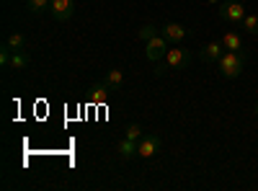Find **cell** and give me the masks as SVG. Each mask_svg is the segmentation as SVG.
<instances>
[{
  "label": "cell",
  "mask_w": 258,
  "mask_h": 191,
  "mask_svg": "<svg viewBox=\"0 0 258 191\" xmlns=\"http://www.w3.org/2000/svg\"><path fill=\"white\" fill-rule=\"evenodd\" d=\"M217 65H220V75L232 80V78H238L243 73V65H245V52H225L220 59H217Z\"/></svg>",
  "instance_id": "6da1fadb"
},
{
  "label": "cell",
  "mask_w": 258,
  "mask_h": 191,
  "mask_svg": "<svg viewBox=\"0 0 258 191\" xmlns=\"http://www.w3.org/2000/svg\"><path fill=\"white\" fill-rule=\"evenodd\" d=\"M220 18L227 21V24H240V21L245 18L243 3H238V0H227V3H222L220 6Z\"/></svg>",
  "instance_id": "7a4b0ae2"
},
{
  "label": "cell",
  "mask_w": 258,
  "mask_h": 191,
  "mask_svg": "<svg viewBox=\"0 0 258 191\" xmlns=\"http://www.w3.org/2000/svg\"><path fill=\"white\" fill-rule=\"evenodd\" d=\"M163 59L168 62V68H173V70H186V68L191 65V54H188V49H183V47L168 49Z\"/></svg>",
  "instance_id": "3957f363"
},
{
  "label": "cell",
  "mask_w": 258,
  "mask_h": 191,
  "mask_svg": "<svg viewBox=\"0 0 258 191\" xmlns=\"http://www.w3.org/2000/svg\"><path fill=\"white\" fill-rule=\"evenodd\" d=\"M165 52H168V39H165L163 34H158V36H153V39L147 41L145 54H147L150 62H160V59L165 57Z\"/></svg>",
  "instance_id": "277c9868"
},
{
  "label": "cell",
  "mask_w": 258,
  "mask_h": 191,
  "mask_svg": "<svg viewBox=\"0 0 258 191\" xmlns=\"http://www.w3.org/2000/svg\"><path fill=\"white\" fill-rule=\"evenodd\" d=\"M158 150H160V137H155V135H142V140L137 142L140 158H153Z\"/></svg>",
  "instance_id": "5b68a950"
},
{
  "label": "cell",
  "mask_w": 258,
  "mask_h": 191,
  "mask_svg": "<svg viewBox=\"0 0 258 191\" xmlns=\"http://www.w3.org/2000/svg\"><path fill=\"white\" fill-rule=\"evenodd\" d=\"M49 11H52V16L57 21H70L73 18V11H75V3H73V0H52Z\"/></svg>",
  "instance_id": "8992f818"
},
{
  "label": "cell",
  "mask_w": 258,
  "mask_h": 191,
  "mask_svg": "<svg viewBox=\"0 0 258 191\" xmlns=\"http://www.w3.org/2000/svg\"><path fill=\"white\" fill-rule=\"evenodd\" d=\"M160 34L170 41V44H181V41L186 39V34H188V31H186L181 24H165V26L160 29Z\"/></svg>",
  "instance_id": "52a82bcc"
},
{
  "label": "cell",
  "mask_w": 258,
  "mask_h": 191,
  "mask_svg": "<svg viewBox=\"0 0 258 191\" xmlns=\"http://www.w3.org/2000/svg\"><path fill=\"white\" fill-rule=\"evenodd\" d=\"M109 96H111V88L106 86V83H96V86H91V93H88V98L93 103H106Z\"/></svg>",
  "instance_id": "ba28073f"
},
{
  "label": "cell",
  "mask_w": 258,
  "mask_h": 191,
  "mask_svg": "<svg viewBox=\"0 0 258 191\" xmlns=\"http://www.w3.org/2000/svg\"><path fill=\"white\" fill-rule=\"evenodd\" d=\"M222 41H209V44L202 49V59L204 62H217L220 57H222Z\"/></svg>",
  "instance_id": "9c48e42d"
},
{
  "label": "cell",
  "mask_w": 258,
  "mask_h": 191,
  "mask_svg": "<svg viewBox=\"0 0 258 191\" xmlns=\"http://www.w3.org/2000/svg\"><path fill=\"white\" fill-rule=\"evenodd\" d=\"M222 47H225L227 52H240V49H243V41H240V36L235 34V31H227V34L222 36Z\"/></svg>",
  "instance_id": "30bf717a"
},
{
  "label": "cell",
  "mask_w": 258,
  "mask_h": 191,
  "mask_svg": "<svg viewBox=\"0 0 258 191\" xmlns=\"http://www.w3.org/2000/svg\"><path fill=\"white\" fill-rule=\"evenodd\" d=\"M29 54L24 52V49H21V52H13V57H11V68L13 70H26L29 68Z\"/></svg>",
  "instance_id": "8fae6325"
},
{
  "label": "cell",
  "mask_w": 258,
  "mask_h": 191,
  "mask_svg": "<svg viewBox=\"0 0 258 191\" xmlns=\"http://www.w3.org/2000/svg\"><path fill=\"white\" fill-rule=\"evenodd\" d=\"M121 83H124L121 70H109V75H106V86L111 88V93H116V91L121 88Z\"/></svg>",
  "instance_id": "7c38bea8"
},
{
  "label": "cell",
  "mask_w": 258,
  "mask_h": 191,
  "mask_svg": "<svg viewBox=\"0 0 258 191\" xmlns=\"http://www.w3.org/2000/svg\"><path fill=\"white\" fill-rule=\"evenodd\" d=\"M119 153H121V158H135V155H137V142L124 137V140L119 142Z\"/></svg>",
  "instance_id": "4fadbf2b"
},
{
  "label": "cell",
  "mask_w": 258,
  "mask_h": 191,
  "mask_svg": "<svg viewBox=\"0 0 258 191\" xmlns=\"http://www.w3.org/2000/svg\"><path fill=\"white\" fill-rule=\"evenodd\" d=\"M6 44L13 49V52H21L26 47V39H24V34H11L8 39H6Z\"/></svg>",
  "instance_id": "5bb4252c"
},
{
  "label": "cell",
  "mask_w": 258,
  "mask_h": 191,
  "mask_svg": "<svg viewBox=\"0 0 258 191\" xmlns=\"http://www.w3.org/2000/svg\"><path fill=\"white\" fill-rule=\"evenodd\" d=\"M137 36H140V41H145V44H147L153 36H158V26H155V24H145V26L137 31Z\"/></svg>",
  "instance_id": "9a60e30c"
},
{
  "label": "cell",
  "mask_w": 258,
  "mask_h": 191,
  "mask_svg": "<svg viewBox=\"0 0 258 191\" xmlns=\"http://www.w3.org/2000/svg\"><path fill=\"white\" fill-rule=\"evenodd\" d=\"M124 137H126V140L140 142V140H142V126H140V124H129L126 130H124Z\"/></svg>",
  "instance_id": "2e32d148"
},
{
  "label": "cell",
  "mask_w": 258,
  "mask_h": 191,
  "mask_svg": "<svg viewBox=\"0 0 258 191\" xmlns=\"http://www.w3.org/2000/svg\"><path fill=\"white\" fill-rule=\"evenodd\" d=\"M243 29L253 36H258V16H245L243 18Z\"/></svg>",
  "instance_id": "e0dca14e"
},
{
  "label": "cell",
  "mask_w": 258,
  "mask_h": 191,
  "mask_svg": "<svg viewBox=\"0 0 258 191\" xmlns=\"http://www.w3.org/2000/svg\"><path fill=\"white\" fill-rule=\"evenodd\" d=\"M52 6V0H29V11L31 13H44Z\"/></svg>",
  "instance_id": "ac0fdd59"
},
{
  "label": "cell",
  "mask_w": 258,
  "mask_h": 191,
  "mask_svg": "<svg viewBox=\"0 0 258 191\" xmlns=\"http://www.w3.org/2000/svg\"><path fill=\"white\" fill-rule=\"evenodd\" d=\"M165 70H168V62H165V59L155 62V75H158V78H160V75H165Z\"/></svg>",
  "instance_id": "d6986e66"
},
{
  "label": "cell",
  "mask_w": 258,
  "mask_h": 191,
  "mask_svg": "<svg viewBox=\"0 0 258 191\" xmlns=\"http://www.w3.org/2000/svg\"><path fill=\"white\" fill-rule=\"evenodd\" d=\"M255 116H258V103H255Z\"/></svg>",
  "instance_id": "ffe728a7"
}]
</instances>
